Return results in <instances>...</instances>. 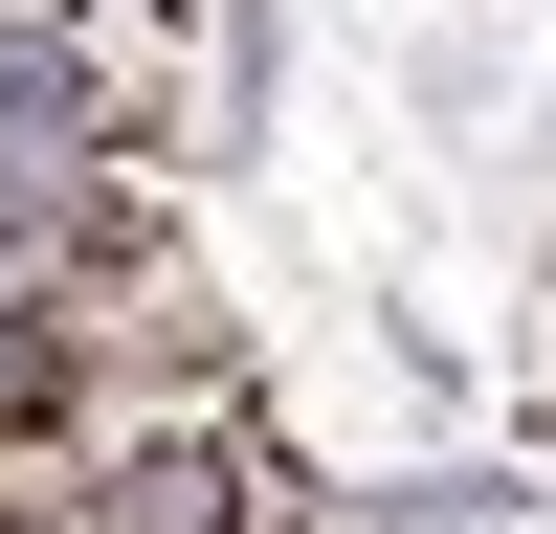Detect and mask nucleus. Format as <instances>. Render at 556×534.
<instances>
[{"label":"nucleus","instance_id":"f257e3e1","mask_svg":"<svg viewBox=\"0 0 556 534\" xmlns=\"http://www.w3.org/2000/svg\"><path fill=\"white\" fill-rule=\"evenodd\" d=\"M112 534H267V490L223 468V445H134V468H112Z\"/></svg>","mask_w":556,"mask_h":534},{"label":"nucleus","instance_id":"f03ea898","mask_svg":"<svg viewBox=\"0 0 556 534\" xmlns=\"http://www.w3.org/2000/svg\"><path fill=\"white\" fill-rule=\"evenodd\" d=\"M0 534H45V512H0Z\"/></svg>","mask_w":556,"mask_h":534}]
</instances>
